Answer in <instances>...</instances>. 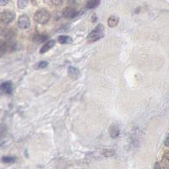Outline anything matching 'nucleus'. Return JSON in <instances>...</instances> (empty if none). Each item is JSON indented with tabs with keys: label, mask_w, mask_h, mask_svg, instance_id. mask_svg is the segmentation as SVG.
Returning a JSON list of instances; mask_svg holds the SVG:
<instances>
[{
	"label": "nucleus",
	"mask_w": 169,
	"mask_h": 169,
	"mask_svg": "<svg viewBox=\"0 0 169 169\" xmlns=\"http://www.w3.org/2000/svg\"><path fill=\"white\" fill-rule=\"evenodd\" d=\"M31 25V21L28 16L26 15H21L19 16V19H18V26L20 29H28Z\"/></svg>",
	"instance_id": "3"
},
{
	"label": "nucleus",
	"mask_w": 169,
	"mask_h": 169,
	"mask_svg": "<svg viewBox=\"0 0 169 169\" xmlns=\"http://www.w3.org/2000/svg\"><path fill=\"white\" fill-rule=\"evenodd\" d=\"M119 133H120V129H119V126L117 124H113L111 125L110 129H109V134H110V136L112 138H116L118 137L119 135Z\"/></svg>",
	"instance_id": "8"
},
{
	"label": "nucleus",
	"mask_w": 169,
	"mask_h": 169,
	"mask_svg": "<svg viewBox=\"0 0 169 169\" xmlns=\"http://www.w3.org/2000/svg\"><path fill=\"white\" fill-rule=\"evenodd\" d=\"M58 41L61 44H70L73 42V39L69 36H60L58 37Z\"/></svg>",
	"instance_id": "11"
},
{
	"label": "nucleus",
	"mask_w": 169,
	"mask_h": 169,
	"mask_svg": "<svg viewBox=\"0 0 169 169\" xmlns=\"http://www.w3.org/2000/svg\"><path fill=\"white\" fill-rule=\"evenodd\" d=\"M28 4V0H19L18 1V7L19 9H25Z\"/></svg>",
	"instance_id": "17"
},
{
	"label": "nucleus",
	"mask_w": 169,
	"mask_h": 169,
	"mask_svg": "<svg viewBox=\"0 0 169 169\" xmlns=\"http://www.w3.org/2000/svg\"><path fill=\"white\" fill-rule=\"evenodd\" d=\"M100 4V0H87L86 2V8L87 9H94L98 6Z\"/></svg>",
	"instance_id": "13"
},
{
	"label": "nucleus",
	"mask_w": 169,
	"mask_h": 169,
	"mask_svg": "<svg viewBox=\"0 0 169 169\" xmlns=\"http://www.w3.org/2000/svg\"><path fill=\"white\" fill-rule=\"evenodd\" d=\"M2 36H3L4 37H5V39L9 40V39H11V38L13 37L14 34H13L12 31L5 29V30H4V31L2 32Z\"/></svg>",
	"instance_id": "16"
},
{
	"label": "nucleus",
	"mask_w": 169,
	"mask_h": 169,
	"mask_svg": "<svg viewBox=\"0 0 169 169\" xmlns=\"http://www.w3.org/2000/svg\"><path fill=\"white\" fill-rule=\"evenodd\" d=\"M48 65V62H47V61H41V62H39V63L37 64V69H44V68H46L47 66Z\"/></svg>",
	"instance_id": "18"
},
{
	"label": "nucleus",
	"mask_w": 169,
	"mask_h": 169,
	"mask_svg": "<svg viewBox=\"0 0 169 169\" xmlns=\"http://www.w3.org/2000/svg\"><path fill=\"white\" fill-rule=\"evenodd\" d=\"M63 16L67 19H73L78 14V11L75 9V8L72 7H68L66 8L63 12Z\"/></svg>",
	"instance_id": "5"
},
{
	"label": "nucleus",
	"mask_w": 169,
	"mask_h": 169,
	"mask_svg": "<svg viewBox=\"0 0 169 169\" xmlns=\"http://www.w3.org/2000/svg\"><path fill=\"white\" fill-rule=\"evenodd\" d=\"M164 145H165L166 146H169V134L167 136V138H166V140H165V141H164Z\"/></svg>",
	"instance_id": "21"
},
{
	"label": "nucleus",
	"mask_w": 169,
	"mask_h": 169,
	"mask_svg": "<svg viewBox=\"0 0 169 169\" xmlns=\"http://www.w3.org/2000/svg\"><path fill=\"white\" fill-rule=\"evenodd\" d=\"M115 152H114V150H113L112 149H109V150H105L103 151V155L106 157H112L113 154H114Z\"/></svg>",
	"instance_id": "19"
},
{
	"label": "nucleus",
	"mask_w": 169,
	"mask_h": 169,
	"mask_svg": "<svg viewBox=\"0 0 169 169\" xmlns=\"http://www.w3.org/2000/svg\"><path fill=\"white\" fill-rule=\"evenodd\" d=\"M34 19L37 23L39 24H46L49 21L50 19V14L48 11H47L46 9H39L37 12L35 13L34 15Z\"/></svg>",
	"instance_id": "2"
},
{
	"label": "nucleus",
	"mask_w": 169,
	"mask_h": 169,
	"mask_svg": "<svg viewBox=\"0 0 169 169\" xmlns=\"http://www.w3.org/2000/svg\"><path fill=\"white\" fill-rule=\"evenodd\" d=\"M14 19V14L10 11H4L1 14V21L4 24H9Z\"/></svg>",
	"instance_id": "4"
},
{
	"label": "nucleus",
	"mask_w": 169,
	"mask_h": 169,
	"mask_svg": "<svg viewBox=\"0 0 169 169\" xmlns=\"http://www.w3.org/2000/svg\"><path fill=\"white\" fill-rule=\"evenodd\" d=\"M52 4H54L55 6H60L63 3V0H51Z\"/></svg>",
	"instance_id": "20"
},
{
	"label": "nucleus",
	"mask_w": 169,
	"mask_h": 169,
	"mask_svg": "<svg viewBox=\"0 0 169 169\" xmlns=\"http://www.w3.org/2000/svg\"><path fill=\"white\" fill-rule=\"evenodd\" d=\"M48 36L47 34H36L33 37V40L37 42V43H41V42H44L48 39Z\"/></svg>",
	"instance_id": "9"
},
{
	"label": "nucleus",
	"mask_w": 169,
	"mask_h": 169,
	"mask_svg": "<svg viewBox=\"0 0 169 169\" xmlns=\"http://www.w3.org/2000/svg\"><path fill=\"white\" fill-rule=\"evenodd\" d=\"M1 90L5 94H11L13 91V86L12 83L10 81H6L4 82L2 85H1Z\"/></svg>",
	"instance_id": "6"
},
{
	"label": "nucleus",
	"mask_w": 169,
	"mask_h": 169,
	"mask_svg": "<svg viewBox=\"0 0 169 169\" xmlns=\"http://www.w3.org/2000/svg\"><path fill=\"white\" fill-rule=\"evenodd\" d=\"M103 37H104V25L102 24H99L88 35L87 40L90 42H93L100 40Z\"/></svg>",
	"instance_id": "1"
},
{
	"label": "nucleus",
	"mask_w": 169,
	"mask_h": 169,
	"mask_svg": "<svg viewBox=\"0 0 169 169\" xmlns=\"http://www.w3.org/2000/svg\"><path fill=\"white\" fill-rule=\"evenodd\" d=\"M15 157H11V156H5V157H3L2 158V162L4 163H6V164H12L15 162Z\"/></svg>",
	"instance_id": "15"
},
{
	"label": "nucleus",
	"mask_w": 169,
	"mask_h": 169,
	"mask_svg": "<svg viewBox=\"0 0 169 169\" xmlns=\"http://www.w3.org/2000/svg\"><path fill=\"white\" fill-rule=\"evenodd\" d=\"M162 168H169V151L166 152L163 155V160H162Z\"/></svg>",
	"instance_id": "12"
},
{
	"label": "nucleus",
	"mask_w": 169,
	"mask_h": 169,
	"mask_svg": "<svg viewBox=\"0 0 169 169\" xmlns=\"http://www.w3.org/2000/svg\"><path fill=\"white\" fill-rule=\"evenodd\" d=\"M54 46H55V41H54V40H50V41H48V42L41 48L40 52H41V53H44V52H47L48 50H50L51 48H52V47H54Z\"/></svg>",
	"instance_id": "10"
},
{
	"label": "nucleus",
	"mask_w": 169,
	"mask_h": 169,
	"mask_svg": "<svg viewBox=\"0 0 169 169\" xmlns=\"http://www.w3.org/2000/svg\"><path fill=\"white\" fill-rule=\"evenodd\" d=\"M8 2H9V0H0V3H1V5H6L7 4H8Z\"/></svg>",
	"instance_id": "22"
},
{
	"label": "nucleus",
	"mask_w": 169,
	"mask_h": 169,
	"mask_svg": "<svg viewBox=\"0 0 169 169\" xmlns=\"http://www.w3.org/2000/svg\"><path fill=\"white\" fill-rule=\"evenodd\" d=\"M68 74H69V75L72 79H75H75L80 77L81 72H80V70L77 69V68L70 66V67H69V69H68Z\"/></svg>",
	"instance_id": "7"
},
{
	"label": "nucleus",
	"mask_w": 169,
	"mask_h": 169,
	"mask_svg": "<svg viewBox=\"0 0 169 169\" xmlns=\"http://www.w3.org/2000/svg\"><path fill=\"white\" fill-rule=\"evenodd\" d=\"M108 25H109V27H115L116 25H118V23H119V18L118 17H116V16H111L109 19H108Z\"/></svg>",
	"instance_id": "14"
}]
</instances>
